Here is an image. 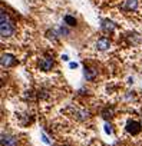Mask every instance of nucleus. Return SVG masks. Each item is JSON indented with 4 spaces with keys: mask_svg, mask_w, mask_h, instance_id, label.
<instances>
[{
    "mask_svg": "<svg viewBox=\"0 0 142 146\" xmlns=\"http://www.w3.org/2000/svg\"><path fill=\"white\" fill-rule=\"evenodd\" d=\"M16 30V26L13 23V20L9 17V15L2 10L0 13V32H2V37H10Z\"/></svg>",
    "mask_w": 142,
    "mask_h": 146,
    "instance_id": "1",
    "label": "nucleus"
},
{
    "mask_svg": "<svg viewBox=\"0 0 142 146\" xmlns=\"http://www.w3.org/2000/svg\"><path fill=\"white\" fill-rule=\"evenodd\" d=\"M52 67H53V57H50V56H43V57L39 60V69L47 72V70H50Z\"/></svg>",
    "mask_w": 142,
    "mask_h": 146,
    "instance_id": "2",
    "label": "nucleus"
},
{
    "mask_svg": "<svg viewBox=\"0 0 142 146\" xmlns=\"http://www.w3.org/2000/svg\"><path fill=\"white\" fill-rule=\"evenodd\" d=\"M126 132L129 135H138L141 132V125L136 120H129L126 123Z\"/></svg>",
    "mask_w": 142,
    "mask_h": 146,
    "instance_id": "3",
    "label": "nucleus"
},
{
    "mask_svg": "<svg viewBox=\"0 0 142 146\" xmlns=\"http://www.w3.org/2000/svg\"><path fill=\"white\" fill-rule=\"evenodd\" d=\"M2 146H17V139L12 135L2 133Z\"/></svg>",
    "mask_w": 142,
    "mask_h": 146,
    "instance_id": "4",
    "label": "nucleus"
},
{
    "mask_svg": "<svg viewBox=\"0 0 142 146\" xmlns=\"http://www.w3.org/2000/svg\"><path fill=\"white\" fill-rule=\"evenodd\" d=\"M96 47H98V50H108L111 47V40L106 37H101L96 42Z\"/></svg>",
    "mask_w": 142,
    "mask_h": 146,
    "instance_id": "5",
    "label": "nucleus"
},
{
    "mask_svg": "<svg viewBox=\"0 0 142 146\" xmlns=\"http://www.w3.org/2000/svg\"><path fill=\"white\" fill-rule=\"evenodd\" d=\"M16 63V59L12 54H3L2 56V66L3 67H10Z\"/></svg>",
    "mask_w": 142,
    "mask_h": 146,
    "instance_id": "6",
    "label": "nucleus"
},
{
    "mask_svg": "<svg viewBox=\"0 0 142 146\" xmlns=\"http://www.w3.org/2000/svg\"><path fill=\"white\" fill-rule=\"evenodd\" d=\"M136 7H138V0H126L122 6V9L126 12H133L136 10Z\"/></svg>",
    "mask_w": 142,
    "mask_h": 146,
    "instance_id": "7",
    "label": "nucleus"
},
{
    "mask_svg": "<svg viewBox=\"0 0 142 146\" xmlns=\"http://www.w3.org/2000/svg\"><path fill=\"white\" fill-rule=\"evenodd\" d=\"M101 27H102V30L105 33H112L115 30V23H112L111 20H103L101 23Z\"/></svg>",
    "mask_w": 142,
    "mask_h": 146,
    "instance_id": "8",
    "label": "nucleus"
},
{
    "mask_svg": "<svg viewBox=\"0 0 142 146\" xmlns=\"http://www.w3.org/2000/svg\"><path fill=\"white\" fill-rule=\"evenodd\" d=\"M83 75H85L86 80H95V78H96V70H93V69H91V67H86V66H85Z\"/></svg>",
    "mask_w": 142,
    "mask_h": 146,
    "instance_id": "9",
    "label": "nucleus"
},
{
    "mask_svg": "<svg viewBox=\"0 0 142 146\" xmlns=\"http://www.w3.org/2000/svg\"><path fill=\"white\" fill-rule=\"evenodd\" d=\"M75 116L79 119V120H85V119H88L91 115H89V112L88 110H75Z\"/></svg>",
    "mask_w": 142,
    "mask_h": 146,
    "instance_id": "10",
    "label": "nucleus"
},
{
    "mask_svg": "<svg viewBox=\"0 0 142 146\" xmlns=\"http://www.w3.org/2000/svg\"><path fill=\"white\" fill-rule=\"evenodd\" d=\"M65 23L67 25V26H76V19L73 17V16H70V15H66L65 16Z\"/></svg>",
    "mask_w": 142,
    "mask_h": 146,
    "instance_id": "11",
    "label": "nucleus"
},
{
    "mask_svg": "<svg viewBox=\"0 0 142 146\" xmlns=\"http://www.w3.org/2000/svg\"><path fill=\"white\" fill-rule=\"evenodd\" d=\"M112 116H113V109L106 108V109L102 110V117H103V119H111Z\"/></svg>",
    "mask_w": 142,
    "mask_h": 146,
    "instance_id": "12",
    "label": "nucleus"
},
{
    "mask_svg": "<svg viewBox=\"0 0 142 146\" xmlns=\"http://www.w3.org/2000/svg\"><path fill=\"white\" fill-rule=\"evenodd\" d=\"M46 36H47V39H50V40H53V42L57 40V35H56L55 30H47V32H46Z\"/></svg>",
    "mask_w": 142,
    "mask_h": 146,
    "instance_id": "13",
    "label": "nucleus"
},
{
    "mask_svg": "<svg viewBox=\"0 0 142 146\" xmlns=\"http://www.w3.org/2000/svg\"><path fill=\"white\" fill-rule=\"evenodd\" d=\"M105 130H106L108 133H112V127H111L109 125H106V126H105Z\"/></svg>",
    "mask_w": 142,
    "mask_h": 146,
    "instance_id": "14",
    "label": "nucleus"
}]
</instances>
